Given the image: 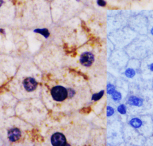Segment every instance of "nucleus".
I'll list each match as a JSON object with an SVG mask.
<instances>
[{"mask_svg": "<svg viewBox=\"0 0 153 146\" xmlns=\"http://www.w3.org/2000/svg\"><path fill=\"white\" fill-rule=\"evenodd\" d=\"M125 75L127 77L129 78H132L135 75V72L132 69H128L125 72Z\"/></svg>", "mask_w": 153, "mask_h": 146, "instance_id": "1a4fd4ad", "label": "nucleus"}, {"mask_svg": "<svg viewBox=\"0 0 153 146\" xmlns=\"http://www.w3.org/2000/svg\"><path fill=\"white\" fill-rule=\"evenodd\" d=\"M97 3H98L99 5H102V6L105 5V4H106V3L104 1V0H98V1H97Z\"/></svg>", "mask_w": 153, "mask_h": 146, "instance_id": "dca6fc26", "label": "nucleus"}, {"mask_svg": "<svg viewBox=\"0 0 153 146\" xmlns=\"http://www.w3.org/2000/svg\"><path fill=\"white\" fill-rule=\"evenodd\" d=\"M104 91H101V92H99V93H96V94H93V96H92L93 100L97 101V100H99V99H101L104 95Z\"/></svg>", "mask_w": 153, "mask_h": 146, "instance_id": "9d476101", "label": "nucleus"}, {"mask_svg": "<svg viewBox=\"0 0 153 146\" xmlns=\"http://www.w3.org/2000/svg\"><path fill=\"white\" fill-rule=\"evenodd\" d=\"M80 60L83 65L89 67L92 65L94 61V56L91 53L86 52L82 54Z\"/></svg>", "mask_w": 153, "mask_h": 146, "instance_id": "7ed1b4c3", "label": "nucleus"}, {"mask_svg": "<svg viewBox=\"0 0 153 146\" xmlns=\"http://www.w3.org/2000/svg\"><path fill=\"white\" fill-rule=\"evenodd\" d=\"M115 91V88L114 87L111 85V84H108L107 85V93L109 94H112Z\"/></svg>", "mask_w": 153, "mask_h": 146, "instance_id": "f8f14e48", "label": "nucleus"}, {"mask_svg": "<svg viewBox=\"0 0 153 146\" xmlns=\"http://www.w3.org/2000/svg\"><path fill=\"white\" fill-rule=\"evenodd\" d=\"M130 124H131V125L132 126H133V128H138L142 125V122L139 119L134 118V119H132L131 121H130Z\"/></svg>", "mask_w": 153, "mask_h": 146, "instance_id": "0eeeda50", "label": "nucleus"}, {"mask_svg": "<svg viewBox=\"0 0 153 146\" xmlns=\"http://www.w3.org/2000/svg\"><path fill=\"white\" fill-rule=\"evenodd\" d=\"M34 32L43 35L45 38H48L50 35L49 30L47 29H37L34 30Z\"/></svg>", "mask_w": 153, "mask_h": 146, "instance_id": "6e6552de", "label": "nucleus"}, {"mask_svg": "<svg viewBox=\"0 0 153 146\" xmlns=\"http://www.w3.org/2000/svg\"><path fill=\"white\" fill-rule=\"evenodd\" d=\"M4 1H3V0H0V7H1V5H3Z\"/></svg>", "mask_w": 153, "mask_h": 146, "instance_id": "a211bd4d", "label": "nucleus"}, {"mask_svg": "<svg viewBox=\"0 0 153 146\" xmlns=\"http://www.w3.org/2000/svg\"><path fill=\"white\" fill-rule=\"evenodd\" d=\"M8 136L9 140L11 141H16L20 138L21 136V133L19 129L12 128L9 131Z\"/></svg>", "mask_w": 153, "mask_h": 146, "instance_id": "39448f33", "label": "nucleus"}, {"mask_svg": "<svg viewBox=\"0 0 153 146\" xmlns=\"http://www.w3.org/2000/svg\"><path fill=\"white\" fill-rule=\"evenodd\" d=\"M129 1H141V0H129Z\"/></svg>", "mask_w": 153, "mask_h": 146, "instance_id": "6ab92c4d", "label": "nucleus"}, {"mask_svg": "<svg viewBox=\"0 0 153 146\" xmlns=\"http://www.w3.org/2000/svg\"><path fill=\"white\" fill-rule=\"evenodd\" d=\"M118 111L121 114H125L126 113V108L125 105L121 104L118 107Z\"/></svg>", "mask_w": 153, "mask_h": 146, "instance_id": "ddd939ff", "label": "nucleus"}, {"mask_svg": "<svg viewBox=\"0 0 153 146\" xmlns=\"http://www.w3.org/2000/svg\"><path fill=\"white\" fill-rule=\"evenodd\" d=\"M151 34L153 35V28H152V30H151Z\"/></svg>", "mask_w": 153, "mask_h": 146, "instance_id": "aec40b11", "label": "nucleus"}, {"mask_svg": "<svg viewBox=\"0 0 153 146\" xmlns=\"http://www.w3.org/2000/svg\"><path fill=\"white\" fill-rule=\"evenodd\" d=\"M53 99L58 102H62L67 97L68 91L63 87L56 86L53 88L51 91Z\"/></svg>", "mask_w": 153, "mask_h": 146, "instance_id": "f257e3e1", "label": "nucleus"}, {"mask_svg": "<svg viewBox=\"0 0 153 146\" xmlns=\"http://www.w3.org/2000/svg\"><path fill=\"white\" fill-rule=\"evenodd\" d=\"M150 70H151V71H152V72H153V63H152V64H151V65H150Z\"/></svg>", "mask_w": 153, "mask_h": 146, "instance_id": "f3484780", "label": "nucleus"}, {"mask_svg": "<svg viewBox=\"0 0 153 146\" xmlns=\"http://www.w3.org/2000/svg\"><path fill=\"white\" fill-rule=\"evenodd\" d=\"M51 141L53 145L62 146L66 145V138L65 136L60 133H55L51 138Z\"/></svg>", "mask_w": 153, "mask_h": 146, "instance_id": "f03ea898", "label": "nucleus"}, {"mask_svg": "<svg viewBox=\"0 0 153 146\" xmlns=\"http://www.w3.org/2000/svg\"><path fill=\"white\" fill-rule=\"evenodd\" d=\"M129 103L130 104L135 106H141L143 103L142 100L136 97H131L129 99Z\"/></svg>", "mask_w": 153, "mask_h": 146, "instance_id": "423d86ee", "label": "nucleus"}, {"mask_svg": "<svg viewBox=\"0 0 153 146\" xmlns=\"http://www.w3.org/2000/svg\"><path fill=\"white\" fill-rule=\"evenodd\" d=\"M112 94V98L115 101H120L121 98V95L118 92H114Z\"/></svg>", "mask_w": 153, "mask_h": 146, "instance_id": "9b49d317", "label": "nucleus"}, {"mask_svg": "<svg viewBox=\"0 0 153 146\" xmlns=\"http://www.w3.org/2000/svg\"><path fill=\"white\" fill-rule=\"evenodd\" d=\"M114 112V110L112 108V107H111L110 106L107 107V116H111L112 114H113Z\"/></svg>", "mask_w": 153, "mask_h": 146, "instance_id": "4468645a", "label": "nucleus"}, {"mask_svg": "<svg viewBox=\"0 0 153 146\" xmlns=\"http://www.w3.org/2000/svg\"><path fill=\"white\" fill-rule=\"evenodd\" d=\"M24 86L28 91H32L37 87V82L34 78H28L24 81Z\"/></svg>", "mask_w": 153, "mask_h": 146, "instance_id": "20e7f679", "label": "nucleus"}, {"mask_svg": "<svg viewBox=\"0 0 153 146\" xmlns=\"http://www.w3.org/2000/svg\"><path fill=\"white\" fill-rule=\"evenodd\" d=\"M84 113H87L90 111V107H87V108H83L82 109Z\"/></svg>", "mask_w": 153, "mask_h": 146, "instance_id": "2eb2a0df", "label": "nucleus"}]
</instances>
